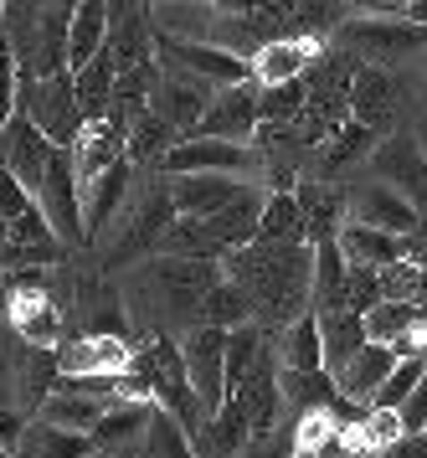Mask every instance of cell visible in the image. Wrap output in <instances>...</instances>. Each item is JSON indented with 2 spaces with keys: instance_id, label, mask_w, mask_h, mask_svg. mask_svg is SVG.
I'll return each mask as SVG.
<instances>
[{
  "instance_id": "cell-1",
  "label": "cell",
  "mask_w": 427,
  "mask_h": 458,
  "mask_svg": "<svg viewBox=\"0 0 427 458\" xmlns=\"http://www.w3.org/2000/svg\"><path fill=\"white\" fill-rule=\"evenodd\" d=\"M222 273L243 284L258 330H288L299 314H314V248L309 242H252L222 258Z\"/></svg>"
},
{
  "instance_id": "cell-2",
  "label": "cell",
  "mask_w": 427,
  "mask_h": 458,
  "mask_svg": "<svg viewBox=\"0 0 427 458\" xmlns=\"http://www.w3.org/2000/svg\"><path fill=\"white\" fill-rule=\"evenodd\" d=\"M211 258H165L155 252L149 263L134 268V299L144 314H170V319H196L201 325V299L222 278H217Z\"/></svg>"
},
{
  "instance_id": "cell-3",
  "label": "cell",
  "mask_w": 427,
  "mask_h": 458,
  "mask_svg": "<svg viewBox=\"0 0 427 458\" xmlns=\"http://www.w3.org/2000/svg\"><path fill=\"white\" fill-rule=\"evenodd\" d=\"M16 114H26V119L62 149L78 145L82 124H88L82 108H78V83H73V72H62V78H31V72H21Z\"/></svg>"
},
{
  "instance_id": "cell-4",
  "label": "cell",
  "mask_w": 427,
  "mask_h": 458,
  "mask_svg": "<svg viewBox=\"0 0 427 458\" xmlns=\"http://www.w3.org/2000/svg\"><path fill=\"white\" fill-rule=\"evenodd\" d=\"M144 360H149V386H155V407H165V412L181 422L185 433L196 437L206 428V407L201 396H196V386H191V371H185V351L181 340H170V335H155L149 340V351H144Z\"/></svg>"
},
{
  "instance_id": "cell-5",
  "label": "cell",
  "mask_w": 427,
  "mask_h": 458,
  "mask_svg": "<svg viewBox=\"0 0 427 458\" xmlns=\"http://www.w3.org/2000/svg\"><path fill=\"white\" fill-rule=\"evenodd\" d=\"M37 211L47 216V227L57 232L62 248H82L88 242V222H82V181L78 165H73V149H52V165H47V181L37 191Z\"/></svg>"
},
{
  "instance_id": "cell-6",
  "label": "cell",
  "mask_w": 427,
  "mask_h": 458,
  "mask_svg": "<svg viewBox=\"0 0 427 458\" xmlns=\"http://www.w3.org/2000/svg\"><path fill=\"white\" fill-rule=\"evenodd\" d=\"M160 175H243V181H258L263 186V155L258 145H226V140H181L160 160Z\"/></svg>"
},
{
  "instance_id": "cell-7",
  "label": "cell",
  "mask_w": 427,
  "mask_h": 458,
  "mask_svg": "<svg viewBox=\"0 0 427 458\" xmlns=\"http://www.w3.org/2000/svg\"><path fill=\"white\" fill-rule=\"evenodd\" d=\"M427 42V26L407 21V16H355L346 26V52L361 57L366 67H391L412 57Z\"/></svg>"
},
{
  "instance_id": "cell-8",
  "label": "cell",
  "mask_w": 427,
  "mask_h": 458,
  "mask_svg": "<svg viewBox=\"0 0 427 458\" xmlns=\"http://www.w3.org/2000/svg\"><path fill=\"white\" fill-rule=\"evenodd\" d=\"M155 63L170 67V72H191V78L211 83L217 93L252 78V63H247V57H237V52L201 47V42H175V37H155Z\"/></svg>"
},
{
  "instance_id": "cell-9",
  "label": "cell",
  "mask_w": 427,
  "mask_h": 458,
  "mask_svg": "<svg viewBox=\"0 0 427 458\" xmlns=\"http://www.w3.org/2000/svg\"><path fill=\"white\" fill-rule=\"evenodd\" d=\"M371 181L391 186L402 201L417 207V216H427V149L417 134H391L381 140V149L371 155Z\"/></svg>"
},
{
  "instance_id": "cell-10",
  "label": "cell",
  "mask_w": 427,
  "mask_h": 458,
  "mask_svg": "<svg viewBox=\"0 0 427 458\" xmlns=\"http://www.w3.org/2000/svg\"><path fill=\"white\" fill-rule=\"evenodd\" d=\"M185 351V371H191V386L201 396L206 417H217L226 407V330H211V325H191L181 340Z\"/></svg>"
},
{
  "instance_id": "cell-11",
  "label": "cell",
  "mask_w": 427,
  "mask_h": 458,
  "mask_svg": "<svg viewBox=\"0 0 427 458\" xmlns=\"http://www.w3.org/2000/svg\"><path fill=\"white\" fill-rule=\"evenodd\" d=\"M5 325L21 335V345H31V351H52L57 335H62V304L47 293L41 278H16V284H11Z\"/></svg>"
},
{
  "instance_id": "cell-12",
  "label": "cell",
  "mask_w": 427,
  "mask_h": 458,
  "mask_svg": "<svg viewBox=\"0 0 427 458\" xmlns=\"http://www.w3.org/2000/svg\"><path fill=\"white\" fill-rule=\"evenodd\" d=\"M258 104H263V83H258V78H247V83H237V88H222V93L211 98V108H206L201 134L206 140H226V145H252L258 129H263Z\"/></svg>"
},
{
  "instance_id": "cell-13",
  "label": "cell",
  "mask_w": 427,
  "mask_h": 458,
  "mask_svg": "<svg viewBox=\"0 0 427 458\" xmlns=\"http://www.w3.org/2000/svg\"><path fill=\"white\" fill-rule=\"evenodd\" d=\"M211 98H217V88H211V83L191 78V72H170V67H160V88H155V104H149V108H155V114H160L181 140H196V134H201L206 108H211Z\"/></svg>"
},
{
  "instance_id": "cell-14",
  "label": "cell",
  "mask_w": 427,
  "mask_h": 458,
  "mask_svg": "<svg viewBox=\"0 0 427 458\" xmlns=\"http://www.w3.org/2000/svg\"><path fill=\"white\" fill-rule=\"evenodd\" d=\"M62 376H82V381H119L124 371H134L140 355L129 351L124 335H82L67 351H57Z\"/></svg>"
},
{
  "instance_id": "cell-15",
  "label": "cell",
  "mask_w": 427,
  "mask_h": 458,
  "mask_svg": "<svg viewBox=\"0 0 427 458\" xmlns=\"http://www.w3.org/2000/svg\"><path fill=\"white\" fill-rule=\"evenodd\" d=\"M52 140L41 134L26 114H16L11 124H5V134H0V165L16 175L21 186L31 191V201H37V191H41V181H47V165H52Z\"/></svg>"
},
{
  "instance_id": "cell-16",
  "label": "cell",
  "mask_w": 427,
  "mask_h": 458,
  "mask_svg": "<svg viewBox=\"0 0 427 458\" xmlns=\"http://www.w3.org/2000/svg\"><path fill=\"white\" fill-rule=\"evenodd\" d=\"M346 211L350 222H361V227H376V232H391V237H407L423 216H417V207L412 201H402L391 186H381V181H361V186L346 191Z\"/></svg>"
},
{
  "instance_id": "cell-17",
  "label": "cell",
  "mask_w": 427,
  "mask_h": 458,
  "mask_svg": "<svg viewBox=\"0 0 427 458\" xmlns=\"http://www.w3.org/2000/svg\"><path fill=\"white\" fill-rule=\"evenodd\" d=\"M170 181V201H175V216H217L222 207H232L247 186L258 181H243V175H165Z\"/></svg>"
},
{
  "instance_id": "cell-18",
  "label": "cell",
  "mask_w": 427,
  "mask_h": 458,
  "mask_svg": "<svg viewBox=\"0 0 427 458\" xmlns=\"http://www.w3.org/2000/svg\"><path fill=\"white\" fill-rule=\"evenodd\" d=\"M320 57H325V42H320V37H273V42L258 47V57H252V78H258L263 88L299 83Z\"/></svg>"
},
{
  "instance_id": "cell-19",
  "label": "cell",
  "mask_w": 427,
  "mask_h": 458,
  "mask_svg": "<svg viewBox=\"0 0 427 458\" xmlns=\"http://www.w3.org/2000/svg\"><path fill=\"white\" fill-rule=\"evenodd\" d=\"M129 160V129L114 124V119H98V124H82L78 145H73V165H78L82 191L93 186L98 175H108L114 165Z\"/></svg>"
},
{
  "instance_id": "cell-20",
  "label": "cell",
  "mask_w": 427,
  "mask_h": 458,
  "mask_svg": "<svg viewBox=\"0 0 427 458\" xmlns=\"http://www.w3.org/2000/svg\"><path fill=\"white\" fill-rule=\"evenodd\" d=\"M129 196H134V160L114 165L108 175H98L93 186L82 191V222H88V242H98L103 232L119 222V211L129 207Z\"/></svg>"
},
{
  "instance_id": "cell-21",
  "label": "cell",
  "mask_w": 427,
  "mask_h": 458,
  "mask_svg": "<svg viewBox=\"0 0 427 458\" xmlns=\"http://www.w3.org/2000/svg\"><path fill=\"white\" fill-rule=\"evenodd\" d=\"M350 119L355 124L376 129V134H387L391 119H397V83H391L387 67H366L355 72V83H350Z\"/></svg>"
},
{
  "instance_id": "cell-22",
  "label": "cell",
  "mask_w": 427,
  "mask_h": 458,
  "mask_svg": "<svg viewBox=\"0 0 427 458\" xmlns=\"http://www.w3.org/2000/svg\"><path fill=\"white\" fill-rule=\"evenodd\" d=\"M299 207H304V227H309V248H325V242H340L350 211H346V196L325 191L320 181H299L294 186Z\"/></svg>"
},
{
  "instance_id": "cell-23",
  "label": "cell",
  "mask_w": 427,
  "mask_h": 458,
  "mask_svg": "<svg viewBox=\"0 0 427 458\" xmlns=\"http://www.w3.org/2000/svg\"><path fill=\"white\" fill-rule=\"evenodd\" d=\"M252 443V422H247L243 396H226V407L217 417H206V428L196 433V454L201 458H237Z\"/></svg>"
},
{
  "instance_id": "cell-24",
  "label": "cell",
  "mask_w": 427,
  "mask_h": 458,
  "mask_svg": "<svg viewBox=\"0 0 427 458\" xmlns=\"http://www.w3.org/2000/svg\"><path fill=\"white\" fill-rule=\"evenodd\" d=\"M320 335H325V371L329 376H340L371 345L366 314H355V310H325L320 314Z\"/></svg>"
},
{
  "instance_id": "cell-25",
  "label": "cell",
  "mask_w": 427,
  "mask_h": 458,
  "mask_svg": "<svg viewBox=\"0 0 427 458\" xmlns=\"http://www.w3.org/2000/svg\"><path fill=\"white\" fill-rule=\"evenodd\" d=\"M232 396H243V407H247V422H252V437L258 433H273L278 428V417H284V386H278V371H273V360H258V371L247 376L243 386Z\"/></svg>"
},
{
  "instance_id": "cell-26",
  "label": "cell",
  "mask_w": 427,
  "mask_h": 458,
  "mask_svg": "<svg viewBox=\"0 0 427 458\" xmlns=\"http://www.w3.org/2000/svg\"><path fill=\"white\" fill-rule=\"evenodd\" d=\"M149 417H155V402H114L108 412H103V422L93 428V443H98V454L108 458H124L134 443L144 437V428H149Z\"/></svg>"
},
{
  "instance_id": "cell-27",
  "label": "cell",
  "mask_w": 427,
  "mask_h": 458,
  "mask_svg": "<svg viewBox=\"0 0 427 458\" xmlns=\"http://www.w3.org/2000/svg\"><path fill=\"white\" fill-rule=\"evenodd\" d=\"M397 360H402V355L391 351V345H376V340H371L366 351H361V355L346 366V371L335 376V386H340V396H350V402L371 407V396L381 392V381L397 371Z\"/></svg>"
},
{
  "instance_id": "cell-28",
  "label": "cell",
  "mask_w": 427,
  "mask_h": 458,
  "mask_svg": "<svg viewBox=\"0 0 427 458\" xmlns=\"http://www.w3.org/2000/svg\"><path fill=\"white\" fill-rule=\"evenodd\" d=\"M73 83H78V108H82V119H88V124L108 119V108H114V93H119V57L103 47L93 63L73 72Z\"/></svg>"
},
{
  "instance_id": "cell-29",
  "label": "cell",
  "mask_w": 427,
  "mask_h": 458,
  "mask_svg": "<svg viewBox=\"0 0 427 458\" xmlns=\"http://www.w3.org/2000/svg\"><path fill=\"white\" fill-rule=\"evenodd\" d=\"M376 149H381V134L350 119V124H340L325 145H320V160H314V165H320V175H340V170L361 165V160L371 165V155H376Z\"/></svg>"
},
{
  "instance_id": "cell-30",
  "label": "cell",
  "mask_w": 427,
  "mask_h": 458,
  "mask_svg": "<svg viewBox=\"0 0 427 458\" xmlns=\"http://www.w3.org/2000/svg\"><path fill=\"white\" fill-rule=\"evenodd\" d=\"M16 458H98V443L88 433H67V428H52V422L37 417L21 437Z\"/></svg>"
},
{
  "instance_id": "cell-31",
  "label": "cell",
  "mask_w": 427,
  "mask_h": 458,
  "mask_svg": "<svg viewBox=\"0 0 427 458\" xmlns=\"http://www.w3.org/2000/svg\"><path fill=\"white\" fill-rule=\"evenodd\" d=\"M340 252L350 258V268H391V263H402V237L376 232V227H361V222H346V232H340Z\"/></svg>"
},
{
  "instance_id": "cell-32",
  "label": "cell",
  "mask_w": 427,
  "mask_h": 458,
  "mask_svg": "<svg viewBox=\"0 0 427 458\" xmlns=\"http://www.w3.org/2000/svg\"><path fill=\"white\" fill-rule=\"evenodd\" d=\"M346 289H350V258L340 252V242L314 248V314L350 310V304H346Z\"/></svg>"
},
{
  "instance_id": "cell-33",
  "label": "cell",
  "mask_w": 427,
  "mask_h": 458,
  "mask_svg": "<svg viewBox=\"0 0 427 458\" xmlns=\"http://www.w3.org/2000/svg\"><path fill=\"white\" fill-rule=\"evenodd\" d=\"M278 360L284 371H325V335H320V314H299L278 340Z\"/></svg>"
},
{
  "instance_id": "cell-34",
  "label": "cell",
  "mask_w": 427,
  "mask_h": 458,
  "mask_svg": "<svg viewBox=\"0 0 427 458\" xmlns=\"http://www.w3.org/2000/svg\"><path fill=\"white\" fill-rule=\"evenodd\" d=\"M201 325L232 335V330H243V325H258V310H252V299H247L243 284L222 278V284L201 299Z\"/></svg>"
},
{
  "instance_id": "cell-35",
  "label": "cell",
  "mask_w": 427,
  "mask_h": 458,
  "mask_svg": "<svg viewBox=\"0 0 427 458\" xmlns=\"http://www.w3.org/2000/svg\"><path fill=\"white\" fill-rule=\"evenodd\" d=\"M103 412H108V402H98V396H73V392H52L37 407L41 422L67 428V433H88V437H93V428L103 422Z\"/></svg>"
},
{
  "instance_id": "cell-36",
  "label": "cell",
  "mask_w": 427,
  "mask_h": 458,
  "mask_svg": "<svg viewBox=\"0 0 427 458\" xmlns=\"http://www.w3.org/2000/svg\"><path fill=\"white\" fill-rule=\"evenodd\" d=\"M258 242H309L304 207L294 191H268L263 222H258Z\"/></svg>"
},
{
  "instance_id": "cell-37",
  "label": "cell",
  "mask_w": 427,
  "mask_h": 458,
  "mask_svg": "<svg viewBox=\"0 0 427 458\" xmlns=\"http://www.w3.org/2000/svg\"><path fill=\"white\" fill-rule=\"evenodd\" d=\"M417 325H423V304H397V299H387V304H376V310L366 314V335L376 340V345H407L412 335H417Z\"/></svg>"
},
{
  "instance_id": "cell-38",
  "label": "cell",
  "mask_w": 427,
  "mask_h": 458,
  "mask_svg": "<svg viewBox=\"0 0 427 458\" xmlns=\"http://www.w3.org/2000/svg\"><path fill=\"white\" fill-rule=\"evenodd\" d=\"M140 458H201V454H196V437L185 433L165 407H155V417H149V428L140 437Z\"/></svg>"
},
{
  "instance_id": "cell-39",
  "label": "cell",
  "mask_w": 427,
  "mask_h": 458,
  "mask_svg": "<svg viewBox=\"0 0 427 458\" xmlns=\"http://www.w3.org/2000/svg\"><path fill=\"white\" fill-rule=\"evenodd\" d=\"M175 145H181V134L165 124L155 108H144L140 119L129 124V160H134V165H140V160H165Z\"/></svg>"
},
{
  "instance_id": "cell-40",
  "label": "cell",
  "mask_w": 427,
  "mask_h": 458,
  "mask_svg": "<svg viewBox=\"0 0 427 458\" xmlns=\"http://www.w3.org/2000/svg\"><path fill=\"white\" fill-rule=\"evenodd\" d=\"M423 376H427V355H402V360H397V371L381 381V392L371 396V412H402V407H407V396L423 386Z\"/></svg>"
},
{
  "instance_id": "cell-41",
  "label": "cell",
  "mask_w": 427,
  "mask_h": 458,
  "mask_svg": "<svg viewBox=\"0 0 427 458\" xmlns=\"http://www.w3.org/2000/svg\"><path fill=\"white\" fill-rule=\"evenodd\" d=\"M309 108V83L299 78V83H278V88H263V104H258V114H263V124H299Z\"/></svg>"
},
{
  "instance_id": "cell-42",
  "label": "cell",
  "mask_w": 427,
  "mask_h": 458,
  "mask_svg": "<svg viewBox=\"0 0 427 458\" xmlns=\"http://www.w3.org/2000/svg\"><path fill=\"white\" fill-rule=\"evenodd\" d=\"M237 458H299V428L294 422H278L273 433H258Z\"/></svg>"
},
{
  "instance_id": "cell-43",
  "label": "cell",
  "mask_w": 427,
  "mask_h": 458,
  "mask_svg": "<svg viewBox=\"0 0 427 458\" xmlns=\"http://www.w3.org/2000/svg\"><path fill=\"white\" fill-rule=\"evenodd\" d=\"M16 98H21V63H16V52H11V42L0 37V134L16 119Z\"/></svg>"
},
{
  "instance_id": "cell-44",
  "label": "cell",
  "mask_w": 427,
  "mask_h": 458,
  "mask_svg": "<svg viewBox=\"0 0 427 458\" xmlns=\"http://www.w3.org/2000/svg\"><path fill=\"white\" fill-rule=\"evenodd\" d=\"M31 207H37V201H31V191L0 165V222H16V216H26Z\"/></svg>"
},
{
  "instance_id": "cell-45",
  "label": "cell",
  "mask_w": 427,
  "mask_h": 458,
  "mask_svg": "<svg viewBox=\"0 0 427 458\" xmlns=\"http://www.w3.org/2000/svg\"><path fill=\"white\" fill-rule=\"evenodd\" d=\"M26 428H31V422H26L16 407H0V448H5V454H16V448H21Z\"/></svg>"
},
{
  "instance_id": "cell-46",
  "label": "cell",
  "mask_w": 427,
  "mask_h": 458,
  "mask_svg": "<svg viewBox=\"0 0 427 458\" xmlns=\"http://www.w3.org/2000/svg\"><path fill=\"white\" fill-rule=\"evenodd\" d=\"M402 422H407V437L427 433V376H423V386L407 396V407H402Z\"/></svg>"
},
{
  "instance_id": "cell-47",
  "label": "cell",
  "mask_w": 427,
  "mask_h": 458,
  "mask_svg": "<svg viewBox=\"0 0 427 458\" xmlns=\"http://www.w3.org/2000/svg\"><path fill=\"white\" fill-rule=\"evenodd\" d=\"M402 258H407V263H417V268H427V216L407 232V237H402Z\"/></svg>"
},
{
  "instance_id": "cell-48",
  "label": "cell",
  "mask_w": 427,
  "mask_h": 458,
  "mask_svg": "<svg viewBox=\"0 0 427 458\" xmlns=\"http://www.w3.org/2000/svg\"><path fill=\"white\" fill-rule=\"evenodd\" d=\"M366 16H407L412 11V0H355Z\"/></svg>"
},
{
  "instance_id": "cell-49",
  "label": "cell",
  "mask_w": 427,
  "mask_h": 458,
  "mask_svg": "<svg viewBox=\"0 0 427 458\" xmlns=\"http://www.w3.org/2000/svg\"><path fill=\"white\" fill-rule=\"evenodd\" d=\"M381 458H427V433H417V437H402L397 448H387Z\"/></svg>"
},
{
  "instance_id": "cell-50",
  "label": "cell",
  "mask_w": 427,
  "mask_h": 458,
  "mask_svg": "<svg viewBox=\"0 0 427 458\" xmlns=\"http://www.w3.org/2000/svg\"><path fill=\"white\" fill-rule=\"evenodd\" d=\"M407 21L427 26V0H412V11H407Z\"/></svg>"
},
{
  "instance_id": "cell-51",
  "label": "cell",
  "mask_w": 427,
  "mask_h": 458,
  "mask_svg": "<svg viewBox=\"0 0 427 458\" xmlns=\"http://www.w3.org/2000/svg\"><path fill=\"white\" fill-rule=\"evenodd\" d=\"M417 140H423V149H427V119H423V124H417Z\"/></svg>"
},
{
  "instance_id": "cell-52",
  "label": "cell",
  "mask_w": 427,
  "mask_h": 458,
  "mask_svg": "<svg viewBox=\"0 0 427 458\" xmlns=\"http://www.w3.org/2000/svg\"><path fill=\"white\" fill-rule=\"evenodd\" d=\"M0 458H16V454H5V448H0Z\"/></svg>"
},
{
  "instance_id": "cell-53",
  "label": "cell",
  "mask_w": 427,
  "mask_h": 458,
  "mask_svg": "<svg viewBox=\"0 0 427 458\" xmlns=\"http://www.w3.org/2000/svg\"><path fill=\"white\" fill-rule=\"evenodd\" d=\"M423 78H427V57H423Z\"/></svg>"
}]
</instances>
